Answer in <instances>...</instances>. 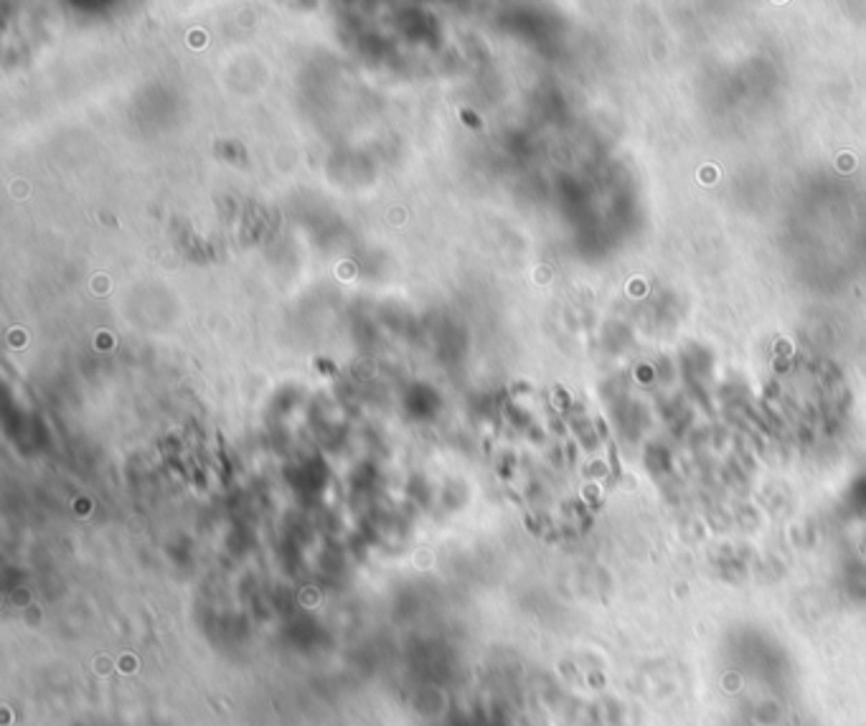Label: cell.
I'll list each match as a JSON object with an SVG mask.
<instances>
[{
  "instance_id": "7a4b0ae2",
  "label": "cell",
  "mask_w": 866,
  "mask_h": 726,
  "mask_svg": "<svg viewBox=\"0 0 866 726\" xmlns=\"http://www.w3.org/2000/svg\"><path fill=\"white\" fill-rule=\"evenodd\" d=\"M318 368H320V371H328V374H333V363H328V361H318Z\"/></svg>"
},
{
  "instance_id": "6da1fadb",
  "label": "cell",
  "mask_w": 866,
  "mask_h": 726,
  "mask_svg": "<svg viewBox=\"0 0 866 726\" xmlns=\"http://www.w3.org/2000/svg\"><path fill=\"white\" fill-rule=\"evenodd\" d=\"M460 115H463V122H470V125H473V127H478V120L473 117V112H467V109H463Z\"/></svg>"
}]
</instances>
